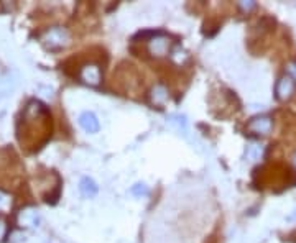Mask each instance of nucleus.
I'll return each mask as SVG.
<instances>
[{
  "label": "nucleus",
  "instance_id": "39448f33",
  "mask_svg": "<svg viewBox=\"0 0 296 243\" xmlns=\"http://www.w3.org/2000/svg\"><path fill=\"white\" fill-rule=\"evenodd\" d=\"M79 122H81V127H83L84 130L89 132V133H94V132L99 130V120L96 118L94 113H91V112L83 113Z\"/></svg>",
  "mask_w": 296,
  "mask_h": 243
},
{
  "label": "nucleus",
  "instance_id": "6e6552de",
  "mask_svg": "<svg viewBox=\"0 0 296 243\" xmlns=\"http://www.w3.org/2000/svg\"><path fill=\"white\" fill-rule=\"evenodd\" d=\"M81 189H83V193L88 194V195H94L96 193H98L96 184L93 183V181H89V179H84L83 183H81Z\"/></svg>",
  "mask_w": 296,
  "mask_h": 243
},
{
  "label": "nucleus",
  "instance_id": "f03ea898",
  "mask_svg": "<svg viewBox=\"0 0 296 243\" xmlns=\"http://www.w3.org/2000/svg\"><path fill=\"white\" fill-rule=\"evenodd\" d=\"M148 49L153 56H163L170 49V40L163 33H155V36L148 41Z\"/></svg>",
  "mask_w": 296,
  "mask_h": 243
},
{
  "label": "nucleus",
  "instance_id": "1a4fd4ad",
  "mask_svg": "<svg viewBox=\"0 0 296 243\" xmlns=\"http://www.w3.org/2000/svg\"><path fill=\"white\" fill-rule=\"evenodd\" d=\"M134 193L137 194V193H144V194H147L148 191L144 188V184H139V188H134Z\"/></svg>",
  "mask_w": 296,
  "mask_h": 243
},
{
  "label": "nucleus",
  "instance_id": "0eeeda50",
  "mask_svg": "<svg viewBox=\"0 0 296 243\" xmlns=\"http://www.w3.org/2000/svg\"><path fill=\"white\" fill-rule=\"evenodd\" d=\"M263 153H265V146H263V145H260V143H252L247 148V158L252 159V161H257V159H260L263 156Z\"/></svg>",
  "mask_w": 296,
  "mask_h": 243
},
{
  "label": "nucleus",
  "instance_id": "423d86ee",
  "mask_svg": "<svg viewBox=\"0 0 296 243\" xmlns=\"http://www.w3.org/2000/svg\"><path fill=\"white\" fill-rule=\"evenodd\" d=\"M168 99V91L163 86H156L153 87L151 91V102L155 105H163Z\"/></svg>",
  "mask_w": 296,
  "mask_h": 243
},
{
  "label": "nucleus",
  "instance_id": "f257e3e1",
  "mask_svg": "<svg viewBox=\"0 0 296 243\" xmlns=\"http://www.w3.org/2000/svg\"><path fill=\"white\" fill-rule=\"evenodd\" d=\"M273 128V122L270 117H255L252 120L248 122L247 125V130L252 132V133H257V135H267V133L272 132Z\"/></svg>",
  "mask_w": 296,
  "mask_h": 243
},
{
  "label": "nucleus",
  "instance_id": "f8f14e48",
  "mask_svg": "<svg viewBox=\"0 0 296 243\" xmlns=\"http://www.w3.org/2000/svg\"><path fill=\"white\" fill-rule=\"evenodd\" d=\"M293 164H295V168H296V153L293 154Z\"/></svg>",
  "mask_w": 296,
  "mask_h": 243
},
{
  "label": "nucleus",
  "instance_id": "20e7f679",
  "mask_svg": "<svg viewBox=\"0 0 296 243\" xmlns=\"http://www.w3.org/2000/svg\"><path fill=\"white\" fill-rule=\"evenodd\" d=\"M295 81L292 79L290 76H283L282 79L278 81V84H277V96H278V99H282V100H287L292 97V94L295 92Z\"/></svg>",
  "mask_w": 296,
  "mask_h": 243
},
{
  "label": "nucleus",
  "instance_id": "7ed1b4c3",
  "mask_svg": "<svg viewBox=\"0 0 296 243\" xmlns=\"http://www.w3.org/2000/svg\"><path fill=\"white\" fill-rule=\"evenodd\" d=\"M81 79H83L86 84L98 86L100 82V68L98 64H86L84 68L81 69Z\"/></svg>",
  "mask_w": 296,
  "mask_h": 243
},
{
  "label": "nucleus",
  "instance_id": "9b49d317",
  "mask_svg": "<svg viewBox=\"0 0 296 243\" xmlns=\"http://www.w3.org/2000/svg\"><path fill=\"white\" fill-rule=\"evenodd\" d=\"M288 220H296V210L293 212V214H292V215H290V217H288Z\"/></svg>",
  "mask_w": 296,
  "mask_h": 243
},
{
  "label": "nucleus",
  "instance_id": "9d476101",
  "mask_svg": "<svg viewBox=\"0 0 296 243\" xmlns=\"http://www.w3.org/2000/svg\"><path fill=\"white\" fill-rule=\"evenodd\" d=\"M241 5H242V8H246V10H248V8H252V7H255V3H253V2H248V3H246V2H242Z\"/></svg>",
  "mask_w": 296,
  "mask_h": 243
}]
</instances>
